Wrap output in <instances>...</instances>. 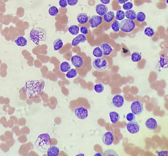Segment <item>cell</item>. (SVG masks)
Returning a JSON list of instances; mask_svg holds the SVG:
<instances>
[{
	"label": "cell",
	"mask_w": 168,
	"mask_h": 156,
	"mask_svg": "<svg viewBox=\"0 0 168 156\" xmlns=\"http://www.w3.org/2000/svg\"><path fill=\"white\" fill-rule=\"evenodd\" d=\"M112 103L116 108H122L124 103V98L120 94L115 95L112 98Z\"/></svg>",
	"instance_id": "cell-11"
},
{
	"label": "cell",
	"mask_w": 168,
	"mask_h": 156,
	"mask_svg": "<svg viewBox=\"0 0 168 156\" xmlns=\"http://www.w3.org/2000/svg\"><path fill=\"white\" fill-rule=\"evenodd\" d=\"M74 113L77 118L80 120H84L89 116V112L88 109L84 107H79L76 108Z\"/></svg>",
	"instance_id": "cell-7"
},
{
	"label": "cell",
	"mask_w": 168,
	"mask_h": 156,
	"mask_svg": "<svg viewBox=\"0 0 168 156\" xmlns=\"http://www.w3.org/2000/svg\"><path fill=\"white\" fill-rule=\"evenodd\" d=\"M71 62L73 66L79 68L83 66L84 60L81 56L79 55H75L71 57Z\"/></svg>",
	"instance_id": "cell-10"
},
{
	"label": "cell",
	"mask_w": 168,
	"mask_h": 156,
	"mask_svg": "<svg viewBox=\"0 0 168 156\" xmlns=\"http://www.w3.org/2000/svg\"><path fill=\"white\" fill-rule=\"evenodd\" d=\"M125 17L127 19L132 20V21H134L136 19L137 14L134 10H132V9L127 10L125 12Z\"/></svg>",
	"instance_id": "cell-24"
},
{
	"label": "cell",
	"mask_w": 168,
	"mask_h": 156,
	"mask_svg": "<svg viewBox=\"0 0 168 156\" xmlns=\"http://www.w3.org/2000/svg\"><path fill=\"white\" fill-rule=\"evenodd\" d=\"M60 152L59 147L55 146H51L46 152L47 155L48 156H57Z\"/></svg>",
	"instance_id": "cell-18"
},
{
	"label": "cell",
	"mask_w": 168,
	"mask_h": 156,
	"mask_svg": "<svg viewBox=\"0 0 168 156\" xmlns=\"http://www.w3.org/2000/svg\"><path fill=\"white\" fill-rule=\"evenodd\" d=\"M135 119V115L132 113H128L126 115V119L129 122L133 121Z\"/></svg>",
	"instance_id": "cell-38"
},
{
	"label": "cell",
	"mask_w": 168,
	"mask_h": 156,
	"mask_svg": "<svg viewBox=\"0 0 168 156\" xmlns=\"http://www.w3.org/2000/svg\"><path fill=\"white\" fill-rule=\"evenodd\" d=\"M159 66L162 68H167L168 67V56L166 53L161 54L159 56Z\"/></svg>",
	"instance_id": "cell-15"
},
{
	"label": "cell",
	"mask_w": 168,
	"mask_h": 156,
	"mask_svg": "<svg viewBox=\"0 0 168 156\" xmlns=\"http://www.w3.org/2000/svg\"><path fill=\"white\" fill-rule=\"evenodd\" d=\"M92 64L96 70L100 71H104L107 68L108 63L105 58L102 57L94 59Z\"/></svg>",
	"instance_id": "cell-5"
},
{
	"label": "cell",
	"mask_w": 168,
	"mask_h": 156,
	"mask_svg": "<svg viewBox=\"0 0 168 156\" xmlns=\"http://www.w3.org/2000/svg\"><path fill=\"white\" fill-rule=\"evenodd\" d=\"M14 42L17 46H20V47H24L27 45V43H28L26 38L22 36L17 38L15 40Z\"/></svg>",
	"instance_id": "cell-20"
},
{
	"label": "cell",
	"mask_w": 168,
	"mask_h": 156,
	"mask_svg": "<svg viewBox=\"0 0 168 156\" xmlns=\"http://www.w3.org/2000/svg\"><path fill=\"white\" fill-rule=\"evenodd\" d=\"M54 51H58L62 48L64 45L63 42L60 38H57L54 41Z\"/></svg>",
	"instance_id": "cell-23"
},
{
	"label": "cell",
	"mask_w": 168,
	"mask_h": 156,
	"mask_svg": "<svg viewBox=\"0 0 168 156\" xmlns=\"http://www.w3.org/2000/svg\"><path fill=\"white\" fill-rule=\"evenodd\" d=\"M95 155V156H96V155L102 156V155H101V154H100L99 153L96 154L95 155Z\"/></svg>",
	"instance_id": "cell-45"
},
{
	"label": "cell",
	"mask_w": 168,
	"mask_h": 156,
	"mask_svg": "<svg viewBox=\"0 0 168 156\" xmlns=\"http://www.w3.org/2000/svg\"><path fill=\"white\" fill-rule=\"evenodd\" d=\"M142 56L140 53L135 52L132 53L131 55L132 61L134 62H138L142 59Z\"/></svg>",
	"instance_id": "cell-27"
},
{
	"label": "cell",
	"mask_w": 168,
	"mask_h": 156,
	"mask_svg": "<svg viewBox=\"0 0 168 156\" xmlns=\"http://www.w3.org/2000/svg\"><path fill=\"white\" fill-rule=\"evenodd\" d=\"M48 13L51 16H56L59 13V9L56 6H51L49 8Z\"/></svg>",
	"instance_id": "cell-32"
},
{
	"label": "cell",
	"mask_w": 168,
	"mask_h": 156,
	"mask_svg": "<svg viewBox=\"0 0 168 156\" xmlns=\"http://www.w3.org/2000/svg\"><path fill=\"white\" fill-rule=\"evenodd\" d=\"M115 18V14L113 11H107V13L103 16V19L104 21L107 23H111Z\"/></svg>",
	"instance_id": "cell-21"
},
{
	"label": "cell",
	"mask_w": 168,
	"mask_h": 156,
	"mask_svg": "<svg viewBox=\"0 0 168 156\" xmlns=\"http://www.w3.org/2000/svg\"><path fill=\"white\" fill-rule=\"evenodd\" d=\"M51 145V139L49 134H41L37 137L35 142V145L37 149L43 153L46 152Z\"/></svg>",
	"instance_id": "cell-2"
},
{
	"label": "cell",
	"mask_w": 168,
	"mask_h": 156,
	"mask_svg": "<svg viewBox=\"0 0 168 156\" xmlns=\"http://www.w3.org/2000/svg\"><path fill=\"white\" fill-rule=\"evenodd\" d=\"M145 126L149 130H155L158 127V123L155 119L150 118L146 121Z\"/></svg>",
	"instance_id": "cell-16"
},
{
	"label": "cell",
	"mask_w": 168,
	"mask_h": 156,
	"mask_svg": "<svg viewBox=\"0 0 168 156\" xmlns=\"http://www.w3.org/2000/svg\"><path fill=\"white\" fill-rule=\"evenodd\" d=\"M81 34L84 35H88L89 34V28L86 26H82L79 28Z\"/></svg>",
	"instance_id": "cell-39"
},
{
	"label": "cell",
	"mask_w": 168,
	"mask_h": 156,
	"mask_svg": "<svg viewBox=\"0 0 168 156\" xmlns=\"http://www.w3.org/2000/svg\"><path fill=\"white\" fill-rule=\"evenodd\" d=\"M158 156H167L168 153L167 151H162L157 152Z\"/></svg>",
	"instance_id": "cell-42"
},
{
	"label": "cell",
	"mask_w": 168,
	"mask_h": 156,
	"mask_svg": "<svg viewBox=\"0 0 168 156\" xmlns=\"http://www.w3.org/2000/svg\"><path fill=\"white\" fill-rule=\"evenodd\" d=\"M45 82L42 80H29L25 83L24 90L29 98L36 97L43 91Z\"/></svg>",
	"instance_id": "cell-1"
},
{
	"label": "cell",
	"mask_w": 168,
	"mask_h": 156,
	"mask_svg": "<svg viewBox=\"0 0 168 156\" xmlns=\"http://www.w3.org/2000/svg\"><path fill=\"white\" fill-rule=\"evenodd\" d=\"M89 21L91 28H97L103 23V19L101 16L94 15L89 19Z\"/></svg>",
	"instance_id": "cell-8"
},
{
	"label": "cell",
	"mask_w": 168,
	"mask_h": 156,
	"mask_svg": "<svg viewBox=\"0 0 168 156\" xmlns=\"http://www.w3.org/2000/svg\"><path fill=\"white\" fill-rule=\"evenodd\" d=\"M84 155V154H79V155Z\"/></svg>",
	"instance_id": "cell-46"
},
{
	"label": "cell",
	"mask_w": 168,
	"mask_h": 156,
	"mask_svg": "<svg viewBox=\"0 0 168 156\" xmlns=\"http://www.w3.org/2000/svg\"><path fill=\"white\" fill-rule=\"evenodd\" d=\"M94 91H95L97 93H101L104 92V87L102 84L99 83L96 84L94 85Z\"/></svg>",
	"instance_id": "cell-35"
},
{
	"label": "cell",
	"mask_w": 168,
	"mask_h": 156,
	"mask_svg": "<svg viewBox=\"0 0 168 156\" xmlns=\"http://www.w3.org/2000/svg\"><path fill=\"white\" fill-rule=\"evenodd\" d=\"M101 3L104 5H107L110 3V0H100Z\"/></svg>",
	"instance_id": "cell-43"
},
{
	"label": "cell",
	"mask_w": 168,
	"mask_h": 156,
	"mask_svg": "<svg viewBox=\"0 0 168 156\" xmlns=\"http://www.w3.org/2000/svg\"><path fill=\"white\" fill-rule=\"evenodd\" d=\"M167 1V4H168V0H166Z\"/></svg>",
	"instance_id": "cell-47"
},
{
	"label": "cell",
	"mask_w": 168,
	"mask_h": 156,
	"mask_svg": "<svg viewBox=\"0 0 168 156\" xmlns=\"http://www.w3.org/2000/svg\"><path fill=\"white\" fill-rule=\"evenodd\" d=\"M115 17L117 21H122L125 18V12L122 10H118L117 11Z\"/></svg>",
	"instance_id": "cell-34"
},
{
	"label": "cell",
	"mask_w": 168,
	"mask_h": 156,
	"mask_svg": "<svg viewBox=\"0 0 168 156\" xmlns=\"http://www.w3.org/2000/svg\"><path fill=\"white\" fill-rule=\"evenodd\" d=\"M86 40H87V38L86 36L83 34H80L73 39L71 42V44L73 46H76L80 43H84Z\"/></svg>",
	"instance_id": "cell-14"
},
{
	"label": "cell",
	"mask_w": 168,
	"mask_h": 156,
	"mask_svg": "<svg viewBox=\"0 0 168 156\" xmlns=\"http://www.w3.org/2000/svg\"><path fill=\"white\" fill-rule=\"evenodd\" d=\"M136 26L134 21L129 19H124L120 23V29L126 33H129L133 31Z\"/></svg>",
	"instance_id": "cell-4"
},
{
	"label": "cell",
	"mask_w": 168,
	"mask_h": 156,
	"mask_svg": "<svg viewBox=\"0 0 168 156\" xmlns=\"http://www.w3.org/2000/svg\"><path fill=\"white\" fill-rule=\"evenodd\" d=\"M92 54L93 56L96 58L102 57L103 55L102 51L100 48L99 47H97L94 49Z\"/></svg>",
	"instance_id": "cell-30"
},
{
	"label": "cell",
	"mask_w": 168,
	"mask_h": 156,
	"mask_svg": "<svg viewBox=\"0 0 168 156\" xmlns=\"http://www.w3.org/2000/svg\"><path fill=\"white\" fill-rule=\"evenodd\" d=\"M59 68L60 71L64 73H67L71 69V65L67 61H64L61 63Z\"/></svg>",
	"instance_id": "cell-25"
},
{
	"label": "cell",
	"mask_w": 168,
	"mask_h": 156,
	"mask_svg": "<svg viewBox=\"0 0 168 156\" xmlns=\"http://www.w3.org/2000/svg\"><path fill=\"white\" fill-rule=\"evenodd\" d=\"M80 29L77 25H72L68 28V31L73 36H76L79 33Z\"/></svg>",
	"instance_id": "cell-26"
},
{
	"label": "cell",
	"mask_w": 168,
	"mask_h": 156,
	"mask_svg": "<svg viewBox=\"0 0 168 156\" xmlns=\"http://www.w3.org/2000/svg\"><path fill=\"white\" fill-rule=\"evenodd\" d=\"M144 34L147 36L152 38L155 34V31L151 27H147L144 30Z\"/></svg>",
	"instance_id": "cell-31"
},
{
	"label": "cell",
	"mask_w": 168,
	"mask_h": 156,
	"mask_svg": "<svg viewBox=\"0 0 168 156\" xmlns=\"http://www.w3.org/2000/svg\"><path fill=\"white\" fill-rule=\"evenodd\" d=\"M130 108L132 113L135 115L141 114L143 111V104L138 100L135 101L132 103Z\"/></svg>",
	"instance_id": "cell-6"
},
{
	"label": "cell",
	"mask_w": 168,
	"mask_h": 156,
	"mask_svg": "<svg viewBox=\"0 0 168 156\" xmlns=\"http://www.w3.org/2000/svg\"><path fill=\"white\" fill-rule=\"evenodd\" d=\"M79 0H67L68 5L71 6H75L78 3Z\"/></svg>",
	"instance_id": "cell-41"
},
{
	"label": "cell",
	"mask_w": 168,
	"mask_h": 156,
	"mask_svg": "<svg viewBox=\"0 0 168 156\" xmlns=\"http://www.w3.org/2000/svg\"><path fill=\"white\" fill-rule=\"evenodd\" d=\"M133 7V4L132 2H127L125 4H123V8L124 10L127 11L132 9Z\"/></svg>",
	"instance_id": "cell-37"
},
{
	"label": "cell",
	"mask_w": 168,
	"mask_h": 156,
	"mask_svg": "<svg viewBox=\"0 0 168 156\" xmlns=\"http://www.w3.org/2000/svg\"><path fill=\"white\" fill-rule=\"evenodd\" d=\"M29 38L32 42L36 45H39L40 42H44L46 40V31L45 30L40 27L33 28L30 32Z\"/></svg>",
	"instance_id": "cell-3"
},
{
	"label": "cell",
	"mask_w": 168,
	"mask_h": 156,
	"mask_svg": "<svg viewBox=\"0 0 168 156\" xmlns=\"http://www.w3.org/2000/svg\"><path fill=\"white\" fill-rule=\"evenodd\" d=\"M102 140L104 144L107 146H110L114 140V136L112 132L108 131L103 135Z\"/></svg>",
	"instance_id": "cell-12"
},
{
	"label": "cell",
	"mask_w": 168,
	"mask_h": 156,
	"mask_svg": "<svg viewBox=\"0 0 168 156\" xmlns=\"http://www.w3.org/2000/svg\"><path fill=\"white\" fill-rule=\"evenodd\" d=\"M146 16L144 13L139 11L136 15V19L139 23H142L145 21Z\"/></svg>",
	"instance_id": "cell-29"
},
{
	"label": "cell",
	"mask_w": 168,
	"mask_h": 156,
	"mask_svg": "<svg viewBox=\"0 0 168 156\" xmlns=\"http://www.w3.org/2000/svg\"><path fill=\"white\" fill-rule=\"evenodd\" d=\"M111 28L113 31L114 32H118L120 31V23L117 21L116 20L113 22L111 24Z\"/></svg>",
	"instance_id": "cell-33"
},
{
	"label": "cell",
	"mask_w": 168,
	"mask_h": 156,
	"mask_svg": "<svg viewBox=\"0 0 168 156\" xmlns=\"http://www.w3.org/2000/svg\"><path fill=\"white\" fill-rule=\"evenodd\" d=\"M109 116L110 121L113 124H116L120 119L119 114L116 111H111L109 112Z\"/></svg>",
	"instance_id": "cell-22"
},
{
	"label": "cell",
	"mask_w": 168,
	"mask_h": 156,
	"mask_svg": "<svg viewBox=\"0 0 168 156\" xmlns=\"http://www.w3.org/2000/svg\"><path fill=\"white\" fill-rule=\"evenodd\" d=\"M59 4L60 7L62 8H66L67 7V0H59Z\"/></svg>",
	"instance_id": "cell-40"
},
{
	"label": "cell",
	"mask_w": 168,
	"mask_h": 156,
	"mask_svg": "<svg viewBox=\"0 0 168 156\" xmlns=\"http://www.w3.org/2000/svg\"><path fill=\"white\" fill-rule=\"evenodd\" d=\"M96 12L99 16H102L108 11V8L106 5L102 4H99L95 7Z\"/></svg>",
	"instance_id": "cell-13"
},
{
	"label": "cell",
	"mask_w": 168,
	"mask_h": 156,
	"mask_svg": "<svg viewBox=\"0 0 168 156\" xmlns=\"http://www.w3.org/2000/svg\"><path fill=\"white\" fill-rule=\"evenodd\" d=\"M100 48L102 51L103 55L105 56H109L113 51L112 48L108 43H103L101 45Z\"/></svg>",
	"instance_id": "cell-17"
},
{
	"label": "cell",
	"mask_w": 168,
	"mask_h": 156,
	"mask_svg": "<svg viewBox=\"0 0 168 156\" xmlns=\"http://www.w3.org/2000/svg\"><path fill=\"white\" fill-rule=\"evenodd\" d=\"M77 71L75 69H71L66 74V77L69 78H75L77 76Z\"/></svg>",
	"instance_id": "cell-28"
},
{
	"label": "cell",
	"mask_w": 168,
	"mask_h": 156,
	"mask_svg": "<svg viewBox=\"0 0 168 156\" xmlns=\"http://www.w3.org/2000/svg\"><path fill=\"white\" fill-rule=\"evenodd\" d=\"M77 22L81 24H84L88 23L89 20V16L86 13H80L76 17Z\"/></svg>",
	"instance_id": "cell-19"
},
{
	"label": "cell",
	"mask_w": 168,
	"mask_h": 156,
	"mask_svg": "<svg viewBox=\"0 0 168 156\" xmlns=\"http://www.w3.org/2000/svg\"><path fill=\"white\" fill-rule=\"evenodd\" d=\"M103 156H117L118 155L117 154V152L114 150L112 149L107 150L104 152Z\"/></svg>",
	"instance_id": "cell-36"
},
{
	"label": "cell",
	"mask_w": 168,
	"mask_h": 156,
	"mask_svg": "<svg viewBox=\"0 0 168 156\" xmlns=\"http://www.w3.org/2000/svg\"><path fill=\"white\" fill-rule=\"evenodd\" d=\"M126 128L129 133L134 134L139 132L140 130V126L137 122L131 121L127 124Z\"/></svg>",
	"instance_id": "cell-9"
},
{
	"label": "cell",
	"mask_w": 168,
	"mask_h": 156,
	"mask_svg": "<svg viewBox=\"0 0 168 156\" xmlns=\"http://www.w3.org/2000/svg\"><path fill=\"white\" fill-rule=\"evenodd\" d=\"M129 0H116L118 4H125L126 2L128 1Z\"/></svg>",
	"instance_id": "cell-44"
}]
</instances>
